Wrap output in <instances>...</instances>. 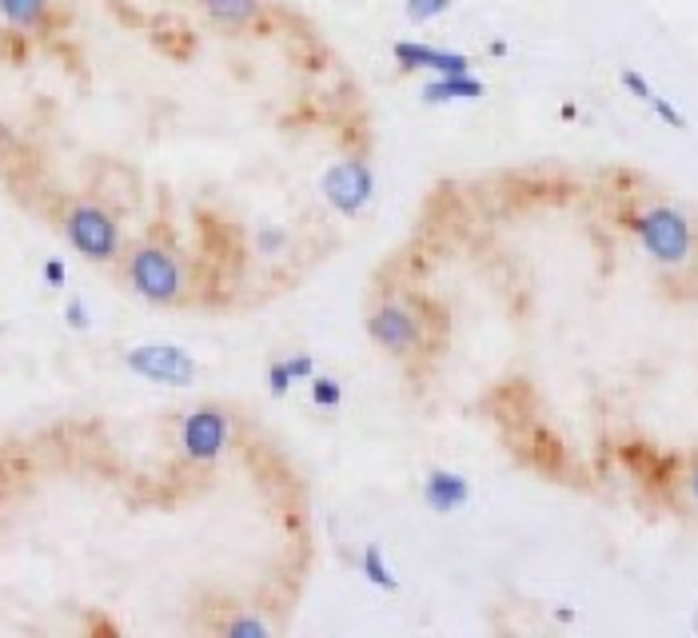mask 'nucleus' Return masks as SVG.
<instances>
[{"instance_id":"nucleus-1","label":"nucleus","mask_w":698,"mask_h":638,"mask_svg":"<svg viewBox=\"0 0 698 638\" xmlns=\"http://www.w3.org/2000/svg\"><path fill=\"white\" fill-rule=\"evenodd\" d=\"M124 280H128V288L137 291L140 300L156 303V308L180 303L185 300V291H188L185 268H180L176 252L172 248H164V243H156V240L137 243V248L124 256Z\"/></svg>"},{"instance_id":"nucleus-2","label":"nucleus","mask_w":698,"mask_h":638,"mask_svg":"<svg viewBox=\"0 0 698 638\" xmlns=\"http://www.w3.org/2000/svg\"><path fill=\"white\" fill-rule=\"evenodd\" d=\"M60 232H64V240L92 263L120 260V248H124L117 216L108 212L104 203H92V200L72 203L69 212L60 216Z\"/></svg>"},{"instance_id":"nucleus-3","label":"nucleus","mask_w":698,"mask_h":638,"mask_svg":"<svg viewBox=\"0 0 698 638\" xmlns=\"http://www.w3.org/2000/svg\"><path fill=\"white\" fill-rule=\"evenodd\" d=\"M232 416L216 403H200L192 407L185 419H180V436H176V447L185 455V463L192 467H212L220 463L228 447H232Z\"/></svg>"},{"instance_id":"nucleus-4","label":"nucleus","mask_w":698,"mask_h":638,"mask_svg":"<svg viewBox=\"0 0 698 638\" xmlns=\"http://www.w3.org/2000/svg\"><path fill=\"white\" fill-rule=\"evenodd\" d=\"M635 236L642 240L650 260L667 263H687L690 252H695V228L690 220L679 212V208H670V203H659V208H647V212L635 220Z\"/></svg>"},{"instance_id":"nucleus-5","label":"nucleus","mask_w":698,"mask_h":638,"mask_svg":"<svg viewBox=\"0 0 698 638\" xmlns=\"http://www.w3.org/2000/svg\"><path fill=\"white\" fill-rule=\"evenodd\" d=\"M124 368L148 383L192 387L200 376V359L185 343H137V348L124 351Z\"/></svg>"},{"instance_id":"nucleus-6","label":"nucleus","mask_w":698,"mask_h":638,"mask_svg":"<svg viewBox=\"0 0 698 638\" xmlns=\"http://www.w3.org/2000/svg\"><path fill=\"white\" fill-rule=\"evenodd\" d=\"M320 192L340 216H359L376 196V168L368 156H343L323 172Z\"/></svg>"},{"instance_id":"nucleus-7","label":"nucleus","mask_w":698,"mask_h":638,"mask_svg":"<svg viewBox=\"0 0 698 638\" xmlns=\"http://www.w3.org/2000/svg\"><path fill=\"white\" fill-rule=\"evenodd\" d=\"M368 336L396 359H408L423 348V319L408 300H383L368 319Z\"/></svg>"},{"instance_id":"nucleus-8","label":"nucleus","mask_w":698,"mask_h":638,"mask_svg":"<svg viewBox=\"0 0 698 638\" xmlns=\"http://www.w3.org/2000/svg\"><path fill=\"white\" fill-rule=\"evenodd\" d=\"M391 57L408 72H431V77H451V72H471V57L467 52L436 49V44H419V40H396Z\"/></svg>"},{"instance_id":"nucleus-9","label":"nucleus","mask_w":698,"mask_h":638,"mask_svg":"<svg viewBox=\"0 0 698 638\" xmlns=\"http://www.w3.org/2000/svg\"><path fill=\"white\" fill-rule=\"evenodd\" d=\"M423 504L436 515H456L471 504V484H467L459 471L436 467V471L423 479Z\"/></svg>"},{"instance_id":"nucleus-10","label":"nucleus","mask_w":698,"mask_h":638,"mask_svg":"<svg viewBox=\"0 0 698 638\" xmlns=\"http://www.w3.org/2000/svg\"><path fill=\"white\" fill-rule=\"evenodd\" d=\"M423 104H456V100H479L487 97V84L471 72H451V77H431L419 88Z\"/></svg>"},{"instance_id":"nucleus-11","label":"nucleus","mask_w":698,"mask_h":638,"mask_svg":"<svg viewBox=\"0 0 698 638\" xmlns=\"http://www.w3.org/2000/svg\"><path fill=\"white\" fill-rule=\"evenodd\" d=\"M200 9L212 24L248 29V24H260V17L268 12V0H200Z\"/></svg>"},{"instance_id":"nucleus-12","label":"nucleus","mask_w":698,"mask_h":638,"mask_svg":"<svg viewBox=\"0 0 698 638\" xmlns=\"http://www.w3.org/2000/svg\"><path fill=\"white\" fill-rule=\"evenodd\" d=\"M52 17V0H0V20L17 32H40Z\"/></svg>"},{"instance_id":"nucleus-13","label":"nucleus","mask_w":698,"mask_h":638,"mask_svg":"<svg viewBox=\"0 0 698 638\" xmlns=\"http://www.w3.org/2000/svg\"><path fill=\"white\" fill-rule=\"evenodd\" d=\"M359 575H363L376 590H383V595H396L399 590V579L388 567V559H383V547H379V542H368V547H363V555H359Z\"/></svg>"},{"instance_id":"nucleus-14","label":"nucleus","mask_w":698,"mask_h":638,"mask_svg":"<svg viewBox=\"0 0 698 638\" xmlns=\"http://www.w3.org/2000/svg\"><path fill=\"white\" fill-rule=\"evenodd\" d=\"M311 387V403L320 407V411H336V407L343 403V383L331 376H311L308 379Z\"/></svg>"},{"instance_id":"nucleus-15","label":"nucleus","mask_w":698,"mask_h":638,"mask_svg":"<svg viewBox=\"0 0 698 638\" xmlns=\"http://www.w3.org/2000/svg\"><path fill=\"white\" fill-rule=\"evenodd\" d=\"M456 4L459 0H403V17H408L411 24H427V20L451 12Z\"/></svg>"},{"instance_id":"nucleus-16","label":"nucleus","mask_w":698,"mask_h":638,"mask_svg":"<svg viewBox=\"0 0 698 638\" xmlns=\"http://www.w3.org/2000/svg\"><path fill=\"white\" fill-rule=\"evenodd\" d=\"M252 243H256V256H280V248L288 243V232L276 228V223H263V228L252 232Z\"/></svg>"},{"instance_id":"nucleus-17","label":"nucleus","mask_w":698,"mask_h":638,"mask_svg":"<svg viewBox=\"0 0 698 638\" xmlns=\"http://www.w3.org/2000/svg\"><path fill=\"white\" fill-rule=\"evenodd\" d=\"M220 630L232 638H248V635H268L272 627H268L263 619H256V615H236V619L220 622Z\"/></svg>"},{"instance_id":"nucleus-18","label":"nucleus","mask_w":698,"mask_h":638,"mask_svg":"<svg viewBox=\"0 0 698 638\" xmlns=\"http://www.w3.org/2000/svg\"><path fill=\"white\" fill-rule=\"evenodd\" d=\"M619 80H622V88H627L630 97L642 100V104H647V100L655 97V88H650V80L642 77V72H635V68H622V77H619Z\"/></svg>"},{"instance_id":"nucleus-19","label":"nucleus","mask_w":698,"mask_h":638,"mask_svg":"<svg viewBox=\"0 0 698 638\" xmlns=\"http://www.w3.org/2000/svg\"><path fill=\"white\" fill-rule=\"evenodd\" d=\"M291 383H296V379H291V371H288V363H283V359L268 363V391H272V396H288Z\"/></svg>"},{"instance_id":"nucleus-20","label":"nucleus","mask_w":698,"mask_h":638,"mask_svg":"<svg viewBox=\"0 0 698 638\" xmlns=\"http://www.w3.org/2000/svg\"><path fill=\"white\" fill-rule=\"evenodd\" d=\"M647 104H650V108H655V117H659V120H667V124H670V128H687V117H682L679 108L670 104V100H667V97H659V92H655V97H650V100H647Z\"/></svg>"},{"instance_id":"nucleus-21","label":"nucleus","mask_w":698,"mask_h":638,"mask_svg":"<svg viewBox=\"0 0 698 638\" xmlns=\"http://www.w3.org/2000/svg\"><path fill=\"white\" fill-rule=\"evenodd\" d=\"M64 319H69L72 331H88V328H92V319H88L84 300H69V303H64Z\"/></svg>"},{"instance_id":"nucleus-22","label":"nucleus","mask_w":698,"mask_h":638,"mask_svg":"<svg viewBox=\"0 0 698 638\" xmlns=\"http://www.w3.org/2000/svg\"><path fill=\"white\" fill-rule=\"evenodd\" d=\"M283 363H288V371H291L296 383H308V379L316 376V359L311 356H291V359H283Z\"/></svg>"},{"instance_id":"nucleus-23","label":"nucleus","mask_w":698,"mask_h":638,"mask_svg":"<svg viewBox=\"0 0 698 638\" xmlns=\"http://www.w3.org/2000/svg\"><path fill=\"white\" fill-rule=\"evenodd\" d=\"M64 280H69L64 260H44V283H49V288H64Z\"/></svg>"},{"instance_id":"nucleus-24","label":"nucleus","mask_w":698,"mask_h":638,"mask_svg":"<svg viewBox=\"0 0 698 638\" xmlns=\"http://www.w3.org/2000/svg\"><path fill=\"white\" fill-rule=\"evenodd\" d=\"M690 491H695V504H698V467H695V475H690Z\"/></svg>"},{"instance_id":"nucleus-25","label":"nucleus","mask_w":698,"mask_h":638,"mask_svg":"<svg viewBox=\"0 0 698 638\" xmlns=\"http://www.w3.org/2000/svg\"><path fill=\"white\" fill-rule=\"evenodd\" d=\"M695 627H698V619H695Z\"/></svg>"}]
</instances>
